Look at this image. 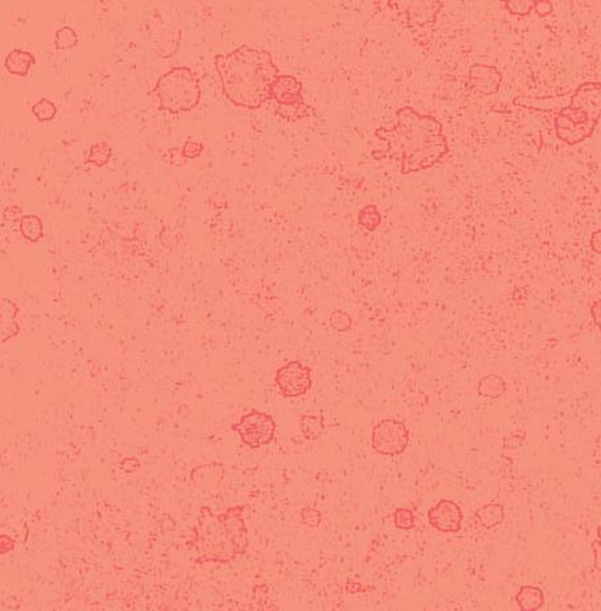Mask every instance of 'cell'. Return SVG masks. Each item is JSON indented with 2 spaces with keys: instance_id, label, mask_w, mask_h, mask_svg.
<instances>
[{
  "instance_id": "obj_18",
  "label": "cell",
  "mask_w": 601,
  "mask_h": 611,
  "mask_svg": "<svg viewBox=\"0 0 601 611\" xmlns=\"http://www.w3.org/2000/svg\"><path fill=\"white\" fill-rule=\"evenodd\" d=\"M508 390V384L499 375L496 373H490L484 376L479 380V385H477V392L479 396L482 397L491 398V400H497L501 398Z\"/></svg>"
},
{
  "instance_id": "obj_16",
  "label": "cell",
  "mask_w": 601,
  "mask_h": 611,
  "mask_svg": "<svg viewBox=\"0 0 601 611\" xmlns=\"http://www.w3.org/2000/svg\"><path fill=\"white\" fill-rule=\"evenodd\" d=\"M518 607L522 611L539 610L545 603V594L538 586H522L516 595Z\"/></svg>"
},
{
  "instance_id": "obj_15",
  "label": "cell",
  "mask_w": 601,
  "mask_h": 611,
  "mask_svg": "<svg viewBox=\"0 0 601 611\" xmlns=\"http://www.w3.org/2000/svg\"><path fill=\"white\" fill-rule=\"evenodd\" d=\"M474 516L479 526L485 529H494L505 521V508L499 503H488L479 507Z\"/></svg>"
},
{
  "instance_id": "obj_9",
  "label": "cell",
  "mask_w": 601,
  "mask_h": 611,
  "mask_svg": "<svg viewBox=\"0 0 601 611\" xmlns=\"http://www.w3.org/2000/svg\"><path fill=\"white\" fill-rule=\"evenodd\" d=\"M311 373L313 370L310 367L303 365L300 360L289 361L277 370L274 382L283 397H300L305 396L313 387Z\"/></svg>"
},
{
  "instance_id": "obj_31",
  "label": "cell",
  "mask_w": 601,
  "mask_h": 611,
  "mask_svg": "<svg viewBox=\"0 0 601 611\" xmlns=\"http://www.w3.org/2000/svg\"><path fill=\"white\" fill-rule=\"evenodd\" d=\"M534 9H535L536 14L539 16L545 18V16H548L553 12V3L551 1H535Z\"/></svg>"
},
{
  "instance_id": "obj_11",
  "label": "cell",
  "mask_w": 601,
  "mask_h": 611,
  "mask_svg": "<svg viewBox=\"0 0 601 611\" xmlns=\"http://www.w3.org/2000/svg\"><path fill=\"white\" fill-rule=\"evenodd\" d=\"M390 6L396 7L405 18L409 27H425L436 21L442 7L441 1H392Z\"/></svg>"
},
{
  "instance_id": "obj_12",
  "label": "cell",
  "mask_w": 601,
  "mask_h": 611,
  "mask_svg": "<svg viewBox=\"0 0 601 611\" xmlns=\"http://www.w3.org/2000/svg\"><path fill=\"white\" fill-rule=\"evenodd\" d=\"M502 73L491 65L474 64L470 66L468 89L481 95H494L499 92Z\"/></svg>"
},
{
  "instance_id": "obj_28",
  "label": "cell",
  "mask_w": 601,
  "mask_h": 611,
  "mask_svg": "<svg viewBox=\"0 0 601 611\" xmlns=\"http://www.w3.org/2000/svg\"><path fill=\"white\" fill-rule=\"evenodd\" d=\"M203 151H204V145L192 139L186 140V143L182 147V154L184 159H197L203 154Z\"/></svg>"
},
{
  "instance_id": "obj_25",
  "label": "cell",
  "mask_w": 601,
  "mask_h": 611,
  "mask_svg": "<svg viewBox=\"0 0 601 611\" xmlns=\"http://www.w3.org/2000/svg\"><path fill=\"white\" fill-rule=\"evenodd\" d=\"M330 327L338 333H347L352 328V318L343 310H335L330 314Z\"/></svg>"
},
{
  "instance_id": "obj_13",
  "label": "cell",
  "mask_w": 601,
  "mask_h": 611,
  "mask_svg": "<svg viewBox=\"0 0 601 611\" xmlns=\"http://www.w3.org/2000/svg\"><path fill=\"white\" fill-rule=\"evenodd\" d=\"M20 308L11 299L3 298L0 307V333L1 343L9 342L12 338L18 336L20 333V325L16 320Z\"/></svg>"
},
{
  "instance_id": "obj_19",
  "label": "cell",
  "mask_w": 601,
  "mask_h": 611,
  "mask_svg": "<svg viewBox=\"0 0 601 611\" xmlns=\"http://www.w3.org/2000/svg\"><path fill=\"white\" fill-rule=\"evenodd\" d=\"M20 234L29 242H38L44 237V224L36 214H24L19 221Z\"/></svg>"
},
{
  "instance_id": "obj_35",
  "label": "cell",
  "mask_w": 601,
  "mask_h": 611,
  "mask_svg": "<svg viewBox=\"0 0 601 611\" xmlns=\"http://www.w3.org/2000/svg\"><path fill=\"white\" fill-rule=\"evenodd\" d=\"M596 543L601 546V524L597 528V540H596Z\"/></svg>"
},
{
  "instance_id": "obj_26",
  "label": "cell",
  "mask_w": 601,
  "mask_h": 611,
  "mask_svg": "<svg viewBox=\"0 0 601 611\" xmlns=\"http://www.w3.org/2000/svg\"><path fill=\"white\" fill-rule=\"evenodd\" d=\"M535 1L533 0H511V1H505L503 6L508 9V14L514 15V16H526L533 9H534Z\"/></svg>"
},
{
  "instance_id": "obj_29",
  "label": "cell",
  "mask_w": 601,
  "mask_h": 611,
  "mask_svg": "<svg viewBox=\"0 0 601 611\" xmlns=\"http://www.w3.org/2000/svg\"><path fill=\"white\" fill-rule=\"evenodd\" d=\"M20 214H21V208L18 205H11V207L6 208V211L3 213V219H4V221H20V219H21Z\"/></svg>"
},
{
  "instance_id": "obj_6",
  "label": "cell",
  "mask_w": 601,
  "mask_h": 611,
  "mask_svg": "<svg viewBox=\"0 0 601 611\" xmlns=\"http://www.w3.org/2000/svg\"><path fill=\"white\" fill-rule=\"evenodd\" d=\"M271 100L276 102V114L285 120H302L313 110L302 97V83L289 74L277 77L271 89Z\"/></svg>"
},
{
  "instance_id": "obj_24",
  "label": "cell",
  "mask_w": 601,
  "mask_h": 611,
  "mask_svg": "<svg viewBox=\"0 0 601 611\" xmlns=\"http://www.w3.org/2000/svg\"><path fill=\"white\" fill-rule=\"evenodd\" d=\"M392 518L394 528L399 531H411L416 526V515L412 509L399 507L394 509Z\"/></svg>"
},
{
  "instance_id": "obj_30",
  "label": "cell",
  "mask_w": 601,
  "mask_h": 611,
  "mask_svg": "<svg viewBox=\"0 0 601 611\" xmlns=\"http://www.w3.org/2000/svg\"><path fill=\"white\" fill-rule=\"evenodd\" d=\"M591 316L592 320H593V323L596 324V327L599 328V331L601 333V299L599 301H595L591 306Z\"/></svg>"
},
{
  "instance_id": "obj_7",
  "label": "cell",
  "mask_w": 601,
  "mask_h": 611,
  "mask_svg": "<svg viewBox=\"0 0 601 611\" xmlns=\"http://www.w3.org/2000/svg\"><path fill=\"white\" fill-rule=\"evenodd\" d=\"M231 429L240 437L243 444L257 450L274 441L277 424L271 414L254 409L240 417L237 422L231 425Z\"/></svg>"
},
{
  "instance_id": "obj_32",
  "label": "cell",
  "mask_w": 601,
  "mask_h": 611,
  "mask_svg": "<svg viewBox=\"0 0 601 611\" xmlns=\"http://www.w3.org/2000/svg\"><path fill=\"white\" fill-rule=\"evenodd\" d=\"M590 246H591L592 251H595L596 254H601V228L592 233Z\"/></svg>"
},
{
  "instance_id": "obj_27",
  "label": "cell",
  "mask_w": 601,
  "mask_h": 611,
  "mask_svg": "<svg viewBox=\"0 0 601 611\" xmlns=\"http://www.w3.org/2000/svg\"><path fill=\"white\" fill-rule=\"evenodd\" d=\"M300 521L308 528H318L322 523V513L320 509L305 507L300 511Z\"/></svg>"
},
{
  "instance_id": "obj_4",
  "label": "cell",
  "mask_w": 601,
  "mask_h": 611,
  "mask_svg": "<svg viewBox=\"0 0 601 611\" xmlns=\"http://www.w3.org/2000/svg\"><path fill=\"white\" fill-rule=\"evenodd\" d=\"M244 506L229 507L215 515L208 507H202L195 527V538L191 545L197 552V564H228L248 549V531L245 527Z\"/></svg>"
},
{
  "instance_id": "obj_34",
  "label": "cell",
  "mask_w": 601,
  "mask_h": 611,
  "mask_svg": "<svg viewBox=\"0 0 601 611\" xmlns=\"http://www.w3.org/2000/svg\"><path fill=\"white\" fill-rule=\"evenodd\" d=\"M347 590L350 592H365V588L357 583H350L346 585Z\"/></svg>"
},
{
  "instance_id": "obj_22",
  "label": "cell",
  "mask_w": 601,
  "mask_h": 611,
  "mask_svg": "<svg viewBox=\"0 0 601 611\" xmlns=\"http://www.w3.org/2000/svg\"><path fill=\"white\" fill-rule=\"evenodd\" d=\"M78 43V35L75 29L69 26L57 29L55 37V46L57 51H66L75 48Z\"/></svg>"
},
{
  "instance_id": "obj_23",
  "label": "cell",
  "mask_w": 601,
  "mask_h": 611,
  "mask_svg": "<svg viewBox=\"0 0 601 611\" xmlns=\"http://www.w3.org/2000/svg\"><path fill=\"white\" fill-rule=\"evenodd\" d=\"M32 114L36 117L40 122H49L56 117V105L48 98H41L32 105Z\"/></svg>"
},
{
  "instance_id": "obj_10",
  "label": "cell",
  "mask_w": 601,
  "mask_h": 611,
  "mask_svg": "<svg viewBox=\"0 0 601 611\" xmlns=\"http://www.w3.org/2000/svg\"><path fill=\"white\" fill-rule=\"evenodd\" d=\"M428 523L441 533L460 532L464 513L460 506L449 499H441L428 511Z\"/></svg>"
},
{
  "instance_id": "obj_17",
  "label": "cell",
  "mask_w": 601,
  "mask_h": 611,
  "mask_svg": "<svg viewBox=\"0 0 601 611\" xmlns=\"http://www.w3.org/2000/svg\"><path fill=\"white\" fill-rule=\"evenodd\" d=\"M300 429L302 437L308 442H315L326 429L323 413L302 414L300 417Z\"/></svg>"
},
{
  "instance_id": "obj_14",
  "label": "cell",
  "mask_w": 601,
  "mask_h": 611,
  "mask_svg": "<svg viewBox=\"0 0 601 611\" xmlns=\"http://www.w3.org/2000/svg\"><path fill=\"white\" fill-rule=\"evenodd\" d=\"M35 63H36V58L31 52L16 48V49H12L6 57L4 66L11 74L26 77Z\"/></svg>"
},
{
  "instance_id": "obj_8",
  "label": "cell",
  "mask_w": 601,
  "mask_h": 611,
  "mask_svg": "<svg viewBox=\"0 0 601 611\" xmlns=\"http://www.w3.org/2000/svg\"><path fill=\"white\" fill-rule=\"evenodd\" d=\"M409 430L403 421L385 418L377 422L371 433L374 451L385 456H399L409 444Z\"/></svg>"
},
{
  "instance_id": "obj_33",
  "label": "cell",
  "mask_w": 601,
  "mask_h": 611,
  "mask_svg": "<svg viewBox=\"0 0 601 611\" xmlns=\"http://www.w3.org/2000/svg\"><path fill=\"white\" fill-rule=\"evenodd\" d=\"M593 555H595V568L601 573V546L595 541L593 544Z\"/></svg>"
},
{
  "instance_id": "obj_2",
  "label": "cell",
  "mask_w": 601,
  "mask_h": 611,
  "mask_svg": "<svg viewBox=\"0 0 601 611\" xmlns=\"http://www.w3.org/2000/svg\"><path fill=\"white\" fill-rule=\"evenodd\" d=\"M215 66L228 101L249 110L271 100L272 85L280 75L268 51L248 46L215 56Z\"/></svg>"
},
{
  "instance_id": "obj_5",
  "label": "cell",
  "mask_w": 601,
  "mask_h": 611,
  "mask_svg": "<svg viewBox=\"0 0 601 611\" xmlns=\"http://www.w3.org/2000/svg\"><path fill=\"white\" fill-rule=\"evenodd\" d=\"M160 110L171 114L192 111L202 100L200 78L189 66H175L162 74L154 86Z\"/></svg>"
},
{
  "instance_id": "obj_1",
  "label": "cell",
  "mask_w": 601,
  "mask_h": 611,
  "mask_svg": "<svg viewBox=\"0 0 601 611\" xmlns=\"http://www.w3.org/2000/svg\"><path fill=\"white\" fill-rule=\"evenodd\" d=\"M375 137L385 142V150L374 151L375 159L391 157L400 163V174L409 175L432 168L449 154L448 139L440 120L404 106L396 111L394 127H380Z\"/></svg>"
},
{
  "instance_id": "obj_3",
  "label": "cell",
  "mask_w": 601,
  "mask_h": 611,
  "mask_svg": "<svg viewBox=\"0 0 601 611\" xmlns=\"http://www.w3.org/2000/svg\"><path fill=\"white\" fill-rule=\"evenodd\" d=\"M560 103L562 94H559ZM567 103L560 106L558 97H517L518 106L543 111L550 106H559L555 110L554 127L556 137L568 146H575L590 138L601 118V83H584L573 92L565 94Z\"/></svg>"
},
{
  "instance_id": "obj_21",
  "label": "cell",
  "mask_w": 601,
  "mask_h": 611,
  "mask_svg": "<svg viewBox=\"0 0 601 611\" xmlns=\"http://www.w3.org/2000/svg\"><path fill=\"white\" fill-rule=\"evenodd\" d=\"M113 150L106 142H98L89 150V155L85 160V164H94L97 167H104L109 163Z\"/></svg>"
},
{
  "instance_id": "obj_20",
  "label": "cell",
  "mask_w": 601,
  "mask_h": 611,
  "mask_svg": "<svg viewBox=\"0 0 601 611\" xmlns=\"http://www.w3.org/2000/svg\"><path fill=\"white\" fill-rule=\"evenodd\" d=\"M357 224L367 231H375L382 224V214L374 204H368L357 213Z\"/></svg>"
}]
</instances>
